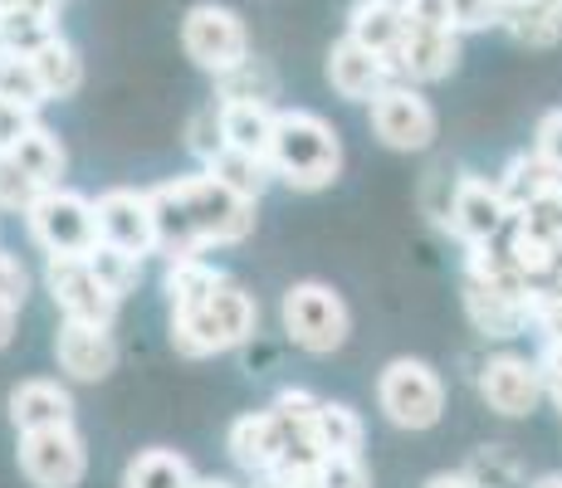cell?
Segmentation results:
<instances>
[{
	"label": "cell",
	"mask_w": 562,
	"mask_h": 488,
	"mask_svg": "<svg viewBox=\"0 0 562 488\" xmlns=\"http://www.w3.org/2000/svg\"><path fill=\"white\" fill-rule=\"evenodd\" d=\"M153 211H157V249L171 264L201 259V249L211 245H240L255 230V201H240L205 171L157 186Z\"/></svg>",
	"instance_id": "cell-1"
},
{
	"label": "cell",
	"mask_w": 562,
	"mask_h": 488,
	"mask_svg": "<svg viewBox=\"0 0 562 488\" xmlns=\"http://www.w3.org/2000/svg\"><path fill=\"white\" fill-rule=\"evenodd\" d=\"M269 167L284 186L294 191H323L338 181L342 171V143L318 113L308 107H284L274 117V147H269Z\"/></svg>",
	"instance_id": "cell-2"
},
{
	"label": "cell",
	"mask_w": 562,
	"mask_h": 488,
	"mask_svg": "<svg viewBox=\"0 0 562 488\" xmlns=\"http://www.w3.org/2000/svg\"><path fill=\"white\" fill-rule=\"evenodd\" d=\"M259 322V303L245 293L235 279H225L201 308L177 313L171 318V347L181 356H215V352H231L255 332Z\"/></svg>",
	"instance_id": "cell-3"
},
{
	"label": "cell",
	"mask_w": 562,
	"mask_h": 488,
	"mask_svg": "<svg viewBox=\"0 0 562 488\" xmlns=\"http://www.w3.org/2000/svg\"><path fill=\"white\" fill-rule=\"evenodd\" d=\"M181 49H187V59L196 69L225 79V73H235L250 59V30L231 5L205 0V5H191L187 20H181Z\"/></svg>",
	"instance_id": "cell-4"
},
{
	"label": "cell",
	"mask_w": 562,
	"mask_h": 488,
	"mask_svg": "<svg viewBox=\"0 0 562 488\" xmlns=\"http://www.w3.org/2000/svg\"><path fill=\"white\" fill-rule=\"evenodd\" d=\"M376 406L392 425L402 430H430L440 416H446V382L436 376L430 362H416V356H396L392 366L376 382Z\"/></svg>",
	"instance_id": "cell-5"
},
{
	"label": "cell",
	"mask_w": 562,
	"mask_h": 488,
	"mask_svg": "<svg viewBox=\"0 0 562 488\" xmlns=\"http://www.w3.org/2000/svg\"><path fill=\"white\" fill-rule=\"evenodd\" d=\"M30 235L45 254H69V259H83L93 245H99V220H93V201L79 191H64V186H49L30 205Z\"/></svg>",
	"instance_id": "cell-6"
},
{
	"label": "cell",
	"mask_w": 562,
	"mask_h": 488,
	"mask_svg": "<svg viewBox=\"0 0 562 488\" xmlns=\"http://www.w3.org/2000/svg\"><path fill=\"white\" fill-rule=\"evenodd\" d=\"M348 303L338 298L328 284H294L284 293V332L294 338L304 352L328 356L348 342Z\"/></svg>",
	"instance_id": "cell-7"
},
{
	"label": "cell",
	"mask_w": 562,
	"mask_h": 488,
	"mask_svg": "<svg viewBox=\"0 0 562 488\" xmlns=\"http://www.w3.org/2000/svg\"><path fill=\"white\" fill-rule=\"evenodd\" d=\"M45 284L54 293V308L64 313V322H89V328H113L117 298L99 284V274L89 269V259L49 254Z\"/></svg>",
	"instance_id": "cell-8"
},
{
	"label": "cell",
	"mask_w": 562,
	"mask_h": 488,
	"mask_svg": "<svg viewBox=\"0 0 562 488\" xmlns=\"http://www.w3.org/2000/svg\"><path fill=\"white\" fill-rule=\"evenodd\" d=\"M436 107L411 83H392L372 98V133L392 151H426L436 143Z\"/></svg>",
	"instance_id": "cell-9"
},
{
	"label": "cell",
	"mask_w": 562,
	"mask_h": 488,
	"mask_svg": "<svg viewBox=\"0 0 562 488\" xmlns=\"http://www.w3.org/2000/svg\"><path fill=\"white\" fill-rule=\"evenodd\" d=\"M93 220H99V240L113 249L147 259L157 254V211H153V191H127L113 186L93 201Z\"/></svg>",
	"instance_id": "cell-10"
},
{
	"label": "cell",
	"mask_w": 562,
	"mask_h": 488,
	"mask_svg": "<svg viewBox=\"0 0 562 488\" xmlns=\"http://www.w3.org/2000/svg\"><path fill=\"white\" fill-rule=\"evenodd\" d=\"M20 474L35 488H79L89 474V450H83L79 430H40V435H20Z\"/></svg>",
	"instance_id": "cell-11"
},
{
	"label": "cell",
	"mask_w": 562,
	"mask_h": 488,
	"mask_svg": "<svg viewBox=\"0 0 562 488\" xmlns=\"http://www.w3.org/2000/svg\"><path fill=\"white\" fill-rule=\"evenodd\" d=\"M480 396L490 410H499V416H528V410L538 406V396H543V382H538V362H528V356H490V362L480 366Z\"/></svg>",
	"instance_id": "cell-12"
},
{
	"label": "cell",
	"mask_w": 562,
	"mask_h": 488,
	"mask_svg": "<svg viewBox=\"0 0 562 488\" xmlns=\"http://www.w3.org/2000/svg\"><path fill=\"white\" fill-rule=\"evenodd\" d=\"M392 59H382V54L362 49L352 35H342L338 45L328 49V83L338 98H348V103H372L382 89H392Z\"/></svg>",
	"instance_id": "cell-13"
},
{
	"label": "cell",
	"mask_w": 562,
	"mask_h": 488,
	"mask_svg": "<svg viewBox=\"0 0 562 488\" xmlns=\"http://www.w3.org/2000/svg\"><path fill=\"white\" fill-rule=\"evenodd\" d=\"M504 220H509V205H504V195L494 181L464 177L456 186V195H450V230H456L470 249L494 245V235H499Z\"/></svg>",
	"instance_id": "cell-14"
},
{
	"label": "cell",
	"mask_w": 562,
	"mask_h": 488,
	"mask_svg": "<svg viewBox=\"0 0 562 488\" xmlns=\"http://www.w3.org/2000/svg\"><path fill=\"white\" fill-rule=\"evenodd\" d=\"M54 356H59V372L74 376V382H103L117 362V347L108 338V328L64 322L59 338H54Z\"/></svg>",
	"instance_id": "cell-15"
},
{
	"label": "cell",
	"mask_w": 562,
	"mask_h": 488,
	"mask_svg": "<svg viewBox=\"0 0 562 488\" xmlns=\"http://www.w3.org/2000/svg\"><path fill=\"white\" fill-rule=\"evenodd\" d=\"M456 64H460V35H450V30H406L402 49L392 54V69L406 73L411 83L450 79Z\"/></svg>",
	"instance_id": "cell-16"
},
{
	"label": "cell",
	"mask_w": 562,
	"mask_h": 488,
	"mask_svg": "<svg viewBox=\"0 0 562 488\" xmlns=\"http://www.w3.org/2000/svg\"><path fill=\"white\" fill-rule=\"evenodd\" d=\"M10 425H15L20 435H40V430L74 425L69 390H64L59 382H45V376H35V382H20L15 390H10Z\"/></svg>",
	"instance_id": "cell-17"
},
{
	"label": "cell",
	"mask_w": 562,
	"mask_h": 488,
	"mask_svg": "<svg viewBox=\"0 0 562 488\" xmlns=\"http://www.w3.org/2000/svg\"><path fill=\"white\" fill-rule=\"evenodd\" d=\"M231 459L250 474H274L279 459H284V430H279L274 410H255V416H240L231 425Z\"/></svg>",
	"instance_id": "cell-18"
},
{
	"label": "cell",
	"mask_w": 562,
	"mask_h": 488,
	"mask_svg": "<svg viewBox=\"0 0 562 488\" xmlns=\"http://www.w3.org/2000/svg\"><path fill=\"white\" fill-rule=\"evenodd\" d=\"M59 39V0H10L0 10V49L40 54Z\"/></svg>",
	"instance_id": "cell-19"
},
{
	"label": "cell",
	"mask_w": 562,
	"mask_h": 488,
	"mask_svg": "<svg viewBox=\"0 0 562 488\" xmlns=\"http://www.w3.org/2000/svg\"><path fill=\"white\" fill-rule=\"evenodd\" d=\"M221 103V133L225 147L255 151V157L269 161V147H274V107L259 103V98H215Z\"/></svg>",
	"instance_id": "cell-20"
},
{
	"label": "cell",
	"mask_w": 562,
	"mask_h": 488,
	"mask_svg": "<svg viewBox=\"0 0 562 488\" xmlns=\"http://www.w3.org/2000/svg\"><path fill=\"white\" fill-rule=\"evenodd\" d=\"M348 35L358 39L362 49L392 59V54L402 49V39H406V10H402V0H358V5L348 10Z\"/></svg>",
	"instance_id": "cell-21"
},
{
	"label": "cell",
	"mask_w": 562,
	"mask_h": 488,
	"mask_svg": "<svg viewBox=\"0 0 562 488\" xmlns=\"http://www.w3.org/2000/svg\"><path fill=\"white\" fill-rule=\"evenodd\" d=\"M470 284L490 288V293H504L509 303H533V284H528V274L518 269V259L509 249H494V245H474L470 249Z\"/></svg>",
	"instance_id": "cell-22"
},
{
	"label": "cell",
	"mask_w": 562,
	"mask_h": 488,
	"mask_svg": "<svg viewBox=\"0 0 562 488\" xmlns=\"http://www.w3.org/2000/svg\"><path fill=\"white\" fill-rule=\"evenodd\" d=\"M504 195V205H509V215H518L528 201H538V195L548 191H562V171L553 161H543L538 151H524V157H514L509 167H504V177L494 181Z\"/></svg>",
	"instance_id": "cell-23"
},
{
	"label": "cell",
	"mask_w": 562,
	"mask_h": 488,
	"mask_svg": "<svg viewBox=\"0 0 562 488\" xmlns=\"http://www.w3.org/2000/svg\"><path fill=\"white\" fill-rule=\"evenodd\" d=\"M499 25L509 30L518 45L548 49L562 39V0H509L499 15Z\"/></svg>",
	"instance_id": "cell-24"
},
{
	"label": "cell",
	"mask_w": 562,
	"mask_h": 488,
	"mask_svg": "<svg viewBox=\"0 0 562 488\" xmlns=\"http://www.w3.org/2000/svg\"><path fill=\"white\" fill-rule=\"evenodd\" d=\"M205 177H215L225 191H235L240 201H259L274 181V167L255 151H240V147H221L211 161H205Z\"/></svg>",
	"instance_id": "cell-25"
},
{
	"label": "cell",
	"mask_w": 562,
	"mask_h": 488,
	"mask_svg": "<svg viewBox=\"0 0 562 488\" xmlns=\"http://www.w3.org/2000/svg\"><path fill=\"white\" fill-rule=\"evenodd\" d=\"M464 313H470V322L484 338H518L528 322L524 303H509L504 293H490V288L470 284V279H464Z\"/></svg>",
	"instance_id": "cell-26"
},
{
	"label": "cell",
	"mask_w": 562,
	"mask_h": 488,
	"mask_svg": "<svg viewBox=\"0 0 562 488\" xmlns=\"http://www.w3.org/2000/svg\"><path fill=\"white\" fill-rule=\"evenodd\" d=\"M10 157H15L20 167H25L30 177H35L45 191H49V186H59V181H64V171H69V151H64V143L49 133L45 123H35V127H30V133L20 137L15 147H10Z\"/></svg>",
	"instance_id": "cell-27"
},
{
	"label": "cell",
	"mask_w": 562,
	"mask_h": 488,
	"mask_svg": "<svg viewBox=\"0 0 562 488\" xmlns=\"http://www.w3.org/2000/svg\"><path fill=\"white\" fill-rule=\"evenodd\" d=\"M123 488H196V474L177 450H143L123 469Z\"/></svg>",
	"instance_id": "cell-28"
},
{
	"label": "cell",
	"mask_w": 562,
	"mask_h": 488,
	"mask_svg": "<svg viewBox=\"0 0 562 488\" xmlns=\"http://www.w3.org/2000/svg\"><path fill=\"white\" fill-rule=\"evenodd\" d=\"M225 284V274L221 269H211L205 259H181V264H171L167 269V303H171V318L177 313H191V308H201L205 298H211L215 288Z\"/></svg>",
	"instance_id": "cell-29"
},
{
	"label": "cell",
	"mask_w": 562,
	"mask_h": 488,
	"mask_svg": "<svg viewBox=\"0 0 562 488\" xmlns=\"http://www.w3.org/2000/svg\"><path fill=\"white\" fill-rule=\"evenodd\" d=\"M35 59V69H40V79H45V93H49V103L54 98H74L83 89V59H79V49L69 45V39H49L40 54H30Z\"/></svg>",
	"instance_id": "cell-30"
},
{
	"label": "cell",
	"mask_w": 562,
	"mask_h": 488,
	"mask_svg": "<svg viewBox=\"0 0 562 488\" xmlns=\"http://www.w3.org/2000/svg\"><path fill=\"white\" fill-rule=\"evenodd\" d=\"M0 98L30 107V113H40V107L49 103L45 79H40V69H35V59H30V54L0 49Z\"/></svg>",
	"instance_id": "cell-31"
},
{
	"label": "cell",
	"mask_w": 562,
	"mask_h": 488,
	"mask_svg": "<svg viewBox=\"0 0 562 488\" xmlns=\"http://www.w3.org/2000/svg\"><path fill=\"white\" fill-rule=\"evenodd\" d=\"M318 450L323 454H362V420L342 400H318Z\"/></svg>",
	"instance_id": "cell-32"
},
{
	"label": "cell",
	"mask_w": 562,
	"mask_h": 488,
	"mask_svg": "<svg viewBox=\"0 0 562 488\" xmlns=\"http://www.w3.org/2000/svg\"><path fill=\"white\" fill-rule=\"evenodd\" d=\"M83 259H89V269H93V274H99V284H103L108 293H113L117 303H123L127 293L137 288V279H143V259H137V254H127V249L103 245V240L93 245Z\"/></svg>",
	"instance_id": "cell-33"
},
{
	"label": "cell",
	"mask_w": 562,
	"mask_h": 488,
	"mask_svg": "<svg viewBox=\"0 0 562 488\" xmlns=\"http://www.w3.org/2000/svg\"><path fill=\"white\" fill-rule=\"evenodd\" d=\"M45 195V186H40L35 177H30L25 167H20L10 151H0V211L10 215H30V205Z\"/></svg>",
	"instance_id": "cell-34"
},
{
	"label": "cell",
	"mask_w": 562,
	"mask_h": 488,
	"mask_svg": "<svg viewBox=\"0 0 562 488\" xmlns=\"http://www.w3.org/2000/svg\"><path fill=\"white\" fill-rule=\"evenodd\" d=\"M518 230L562 249V191H548V195H538V201H528L524 211H518Z\"/></svg>",
	"instance_id": "cell-35"
},
{
	"label": "cell",
	"mask_w": 562,
	"mask_h": 488,
	"mask_svg": "<svg viewBox=\"0 0 562 488\" xmlns=\"http://www.w3.org/2000/svg\"><path fill=\"white\" fill-rule=\"evenodd\" d=\"M528 322L543 332V342H558V347H562V279L533 288V303H528Z\"/></svg>",
	"instance_id": "cell-36"
},
{
	"label": "cell",
	"mask_w": 562,
	"mask_h": 488,
	"mask_svg": "<svg viewBox=\"0 0 562 488\" xmlns=\"http://www.w3.org/2000/svg\"><path fill=\"white\" fill-rule=\"evenodd\" d=\"M318 488H372V474H367L362 454H323Z\"/></svg>",
	"instance_id": "cell-37"
},
{
	"label": "cell",
	"mask_w": 562,
	"mask_h": 488,
	"mask_svg": "<svg viewBox=\"0 0 562 488\" xmlns=\"http://www.w3.org/2000/svg\"><path fill=\"white\" fill-rule=\"evenodd\" d=\"M187 137H191V151H196L201 161H211L215 151L225 147V133H221V103H211V107H201V113H191Z\"/></svg>",
	"instance_id": "cell-38"
},
{
	"label": "cell",
	"mask_w": 562,
	"mask_h": 488,
	"mask_svg": "<svg viewBox=\"0 0 562 488\" xmlns=\"http://www.w3.org/2000/svg\"><path fill=\"white\" fill-rule=\"evenodd\" d=\"M504 5L499 0H450V20H456V35H474V30L499 25Z\"/></svg>",
	"instance_id": "cell-39"
},
{
	"label": "cell",
	"mask_w": 562,
	"mask_h": 488,
	"mask_svg": "<svg viewBox=\"0 0 562 488\" xmlns=\"http://www.w3.org/2000/svg\"><path fill=\"white\" fill-rule=\"evenodd\" d=\"M402 10H406V30H450L456 35L450 0H402Z\"/></svg>",
	"instance_id": "cell-40"
},
{
	"label": "cell",
	"mask_w": 562,
	"mask_h": 488,
	"mask_svg": "<svg viewBox=\"0 0 562 488\" xmlns=\"http://www.w3.org/2000/svg\"><path fill=\"white\" fill-rule=\"evenodd\" d=\"M221 89H225L221 98H259V103H265L274 83H269V73H255V64L245 59L235 73H225V79H221Z\"/></svg>",
	"instance_id": "cell-41"
},
{
	"label": "cell",
	"mask_w": 562,
	"mask_h": 488,
	"mask_svg": "<svg viewBox=\"0 0 562 488\" xmlns=\"http://www.w3.org/2000/svg\"><path fill=\"white\" fill-rule=\"evenodd\" d=\"M35 127V113L20 103H10V98H0V151H10L20 143V137Z\"/></svg>",
	"instance_id": "cell-42"
},
{
	"label": "cell",
	"mask_w": 562,
	"mask_h": 488,
	"mask_svg": "<svg viewBox=\"0 0 562 488\" xmlns=\"http://www.w3.org/2000/svg\"><path fill=\"white\" fill-rule=\"evenodd\" d=\"M25 293H30V274H25V264H20L10 249H0V298L5 303H25Z\"/></svg>",
	"instance_id": "cell-43"
},
{
	"label": "cell",
	"mask_w": 562,
	"mask_h": 488,
	"mask_svg": "<svg viewBox=\"0 0 562 488\" xmlns=\"http://www.w3.org/2000/svg\"><path fill=\"white\" fill-rule=\"evenodd\" d=\"M538 157L553 161V167L562 171V107H553V113H543V123H538Z\"/></svg>",
	"instance_id": "cell-44"
},
{
	"label": "cell",
	"mask_w": 562,
	"mask_h": 488,
	"mask_svg": "<svg viewBox=\"0 0 562 488\" xmlns=\"http://www.w3.org/2000/svg\"><path fill=\"white\" fill-rule=\"evenodd\" d=\"M538 382H543V396H553L562 406V347L548 342L543 356H538Z\"/></svg>",
	"instance_id": "cell-45"
},
{
	"label": "cell",
	"mask_w": 562,
	"mask_h": 488,
	"mask_svg": "<svg viewBox=\"0 0 562 488\" xmlns=\"http://www.w3.org/2000/svg\"><path fill=\"white\" fill-rule=\"evenodd\" d=\"M15 322H20V308H15V303L0 298V347L15 342Z\"/></svg>",
	"instance_id": "cell-46"
},
{
	"label": "cell",
	"mask_w": 562,
	"mask_h": 488,
	"mask_svg": "<svg viewBox=\"0 0 562 488\" xmlns=\"http://www.w3.org/2000/svg\"><path fill=\"white\" fill-rule=\"evenodd\" d=\"M426 488H480V479H470V474H436Z\"/></svg>",
	"instance_id": "cell-47"
},
{
	"label": "cell",
	"mask_w": 562,
	"mask_h": 488,
	"mask_svg": "<svg viewBox=\"0 0 562 488\" xmlns=\"http://www.w3.org/2000/svg\"><path fill=\"white\" fill-rule=\"evenodd\" d=\"M269 488H318V479H294V484H269Z\"/></svg>",
	"instance_id": "cell-48"
},
{
	"label": "cell",
	"mask_w": 562,
	"mask_h": 488,
	"mask_svg": "<svg viewBox=\"0 0 562 488\" xmlns=\"http://www.w3.org/2000/svg\"><path fill=\"white\" fill-rule=\"evenodd\" d=\"M196 488H235L231 479H196Z\"/></svg>",
	"instance_id": "cell-49"
},
{
	"label": "cell",
	"mask_w": 562,
	"mask_h": 488,
	"mask_svg": "<svg viewBox=\"0 0 562 488\" xmlns=\"http://www.w3.org/2000/svg\"><path fill=\"white\" fill-rule=\"evenodd\" d=\"M533 488H562V474H548V479H538Z\"/></svg>",
	"instance_id": "cell-50"
},
{
	"label": "cell",
	"mask_w": 562,
	"mask_h": 488,
	"mask_svg": "<svg viewBox=\"0 0 562 488\" xmlns=\"http://www.w3.org/2000/svg\"><path fill=\"white\" fill-rule=\"evenodd\" d=\"M5 5H10V0H0V10H5Z\"/></svg>",
	"instance_id": "cell-51"
},
{
	"label": "cell",
	"mask_w": 562,
	"mask_h": 488,
	"mask_svg": "<svg viewBox=\"0 0 562 488\" xmlns=\"http://www.w3.org/2000/svg\"><path fill=\"white\" fill-rule=\"evenodd\" d=\"M499 5H509V0H499Z\"/></svg>",
	"instance_id": "cell-52"
}]
</instances>
